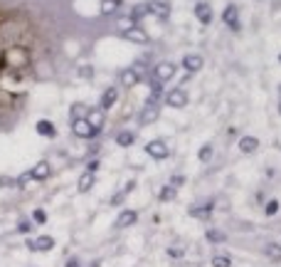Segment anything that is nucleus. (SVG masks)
Listing matches in <instances>:
<instances>
[{
  "label": "nucleus",
  "instance_id": "f257e3e1",
  "mask_svg": "<svg viewBox=\"0 0 281 267\" xmlns=\"http://www.w3.org/2000/svg\"><path fill=\"white\" fill-rule=\"evenodd\" d=\"M0 62H3V67H8V70L20 72L30 65V52L25 50V47L15 45V47H8V50L0 55Z\"/></svg>",
  "mask_w": 281,
  "mask_h": 267
},
{
  "label": "nucleus",
  "instance_id": "f03ea898",
  "mask_svg": "<svg viewBox=\"0 0 281 267\" xmlns=\"http://www.w3.org/2000/svg\"><path fill=\"white\" fill-rule=\"evenodd\" d=\"M72 134L77 136V139H84V141H91L97 139L99 134H101V129H97L89 119H72Z\"/></svg>",
  "mask_w": 281,
  "mask_h": 267
},
{
  "label": "nucleus",
  "instance_id": "7ed1b4c3",
  "mask_svg": "<svg viewBox=\"0 0 281 267\" xmlns=\"http://www.w3.org/2000/svg\"><path fill=\"white\" fill-rule=\"evenodd\" d=\"M158 116H160V104L146 99V104H143V109L138 114V127H151V124L158 121Z\"/></svg>",
  "mask_w": 281,
  "mask_h": 267
},
{
  "label": "nucleus",
  "instance_id": "20e7f679",
  "mask_svg": "<svg viewBox=\"0 0 281 267\" xmlns=\"http://www.w3.org/2000/svg\"><path fill=\"white\" fill-rule=\"evenodd\" d=\"M163 97H166V104H168L170 109H183V107H188V101H190V97H188V92H185L183 87L170 89Z\"/></svg>",
  "mask_w": 281,
  "mask_h": 267
},
{
  "label": "nucleus",
  "instance_id": "39448f33",
  "mask_svg": "<svg viewBox=\"0 0 281 267\" xmlns=\"http://www.w3.org/2000/svg\"><path fill=\"white\" fill-rule=\"evenodd\" d=\"M146 154L151 156L153 161H166V158L170 156V149L163 139H153V141L146 143Z\"/></svg>",
  "mask_w": 281,
  "mask_h": 267
},
{
  "label": "nucleus",
  "instance_id": "423d86ee",
  "mask_svg": "<svg viewBox=\"0 0 281 267\" xmlns=\"http://www.w3.org/2000/svg\"><path fill=\"white\" fill-rule=\"evenodd\" d=\"M175 72H178L175 62H158L153 67V74H151V77H155L160 85H166V82H170V79L175 77Z\"/></svg>",
  "mask_w": 281,
  "mask_h": 267
},
{
  "label": "nucleus",
  "instance_id": "0eeeda50",
  "mask_svg": "<svg viewBox=\"0 0 281 267\" xmlns=\"http://www.w3.org/2000/svg\"><path fill=\"white\" fill-rule=\"evenodd\" d=\"M121 35H124V40L136 43V45H148V43H151V35L140 28V25H131V28H126Z\"/></svg>",
  "mask_w": 281,
  "mask_h": 267
},
{
  "label": "nucleus",
  "instance_id": "6e6552de",
  "mask_svg": "<svg viewBox=\"0 0 281 267\" xmlns=\"http://www.w3.org/2000/svg\"><path fill=\"white\" fill-rule=\"evenodd\" d=\"M25 248L32 250V253H50L52 248H55V238H50V235H40V238H30L25 240Z\"/></svg>",
  "mask_w": 281,
  "mask_h": 267
},
{
  "label": "nucleus",
  "instance_id": "1a4fd4ad",
  "mask_svg": "<svg viewBox=\"0 0 281 267\" xmlns=\"http://www.w3.org/2000/svg\"><path fill=\"white\" fill-rule=\"evenodd\" d=\"M146 8H148V15H155L158 20H168V15H170L168 0H148Z\"/></svg>",
  "mask_w": 281,
  "mask_h": 267
},
{
  "label": "nucleus",
  "instance_id": "9d476101",
  "mask_svg": "<svg viewBox=\"0 0 281 267\" xmlns=\"http://www.w3.org/2000/svg\"><path fill=\"white\" fill-rule=\"evenodd\" d=\"M136 223H138V211L126 208V211L119 213V218H116L113 228H116V230H124V228H131V225H136Z\"/></svg>",
  "mask_w": 281,
  "mask_h": 267
},
{
  "label": "nucleus",
  "instance_id": "9b49d317",
  "mask_svg": "<svg viewBox=\"0 0 281 267\" xmlns=\"http://www.w3.org/2000/svg\"><path fill=\"white\" fill-rule=\"evenodd\" d=\"M140 79H143V77H140V74L133 70V67H126V70L119 72V82H121V87H124V89H133L136 85H140Z\"/></svg>",
  "mask_w": 281,
  "mask_h": 267
},
{
  "label": "nucleus",
  "instance_id": "f8f14e48",
  "mask_svg": "<svg viewBox=\"0 0 281 267\" xmlns=\"http://www.w3.org/2000/svg\"><path fill=\"white\" fill-rule=\"evenodd\" d=\"M116 101H119V87H106L101 99H99V109L101 112H109V109H113Z\"/></svg>",
  "mask_w": 281,
  "mask_h": 267
},
{
  "label": "nucleus",
  "instance_id": "ddd939ff",
  "mask_svg": "<svg viewBox=\"0 0 281 267\" xmlns=\"http://www.w3.org/2000/svg\"><path fill=\"white\" fill-rule=\"evenodd\" d=\"M30 176H32V181H47L50 176H52V166H50V161H37L32 169H30Z\"/></svg>",
  "mask_w": 281,
  "mask_h": 267
},
{
  "label": "nucleus",
  "instance_id": "4468645a",
  "mask_svg": "<svg viewBox=\"0 0 281 267\" xmlns=\"http://www.w3.org/2000/svg\"><path fill=\"white\" fill-rule=\"evenodd\" d=\"M94 183H97V173H91V171H86L84 173H79V181H77V191L79 193H89L91 188H94Z\"/></svg>",
  "mask_w": 281,
  "mask_h": 267
},
{
  "label": "nucleus",
  "instance_id": "2eb2a0df",
  "mask_svg": "<svg viewBox=\"0 0 281 267\" xmlns=\"http://www.w3.org/2000/svg\"><path fill=\"white\" fill-rule=\"evenodd\" d=\"M222 20H225V25H229L235 32H239V10H237V5H227L225 13H222Z\"/></svg>",
  "mask_w": 281,
  "mask_h": 267
},
{
  "label": "nucleus",
  "instance_id": "dca6fc26",
  "mask_svg": "<svg viewBox=\"0 0 281 267\" xmlns=\"http://www.w3.org/2000/svg\"><path fill=\"white\" fill-rule=\"evenodd\" d=\"M35 131H37L42 139H55L57 136V127L50 121V119H40V121L35 124Z\"/></svg>",
  "mask_w": 281,
  "mask_h": 267
},
{
  "label": "nucleus",
  "instance_id": "f3484780",
  "mask_svg": "<svg viewBox=\"0 0 281 267\" xmlns=\"http://www.w3.org/2000/svg\"><path fill=\"white\" fill-rule=\"evenodd\" d=\"M202 55H185L183 57V67H185V72L188 74H195V72H200L202 70Z\"/></svg>",
  "mask_w": 281,
  "mask_h": 267
},
{
  "label": "nucleus",
  "instance_id": "a211bd4d",
  "mask_svg": "<svg viewBox=\"0 0 281 267\" xmlns=\"http://www.w3.org/2000/svg\"><path fill=\"white\" fill-rule=\"evenodd\" d=\"M136 134L131 131V129H124V131H119L116 136H113V141H116V146H121V149H128V146H133L136 143Z\"/></svg>",
  "mask_w": 281,
  "mask_h": 267
},
{
  "label": "nucleus",
  "instance_id": "6ab92c4d",
  "mask_svg": "<svg viewBox=\"0 0 281 267\" xmlns=\"http://www.w3.org/2000/svg\"><path fill=\"white\" fill-rule=\"evenodd\" d=\"M91 114V107L89 104H84V101H74L69 107V116L72 119H86Z\"/></svg>",
  "mask_w": 281,
  "mask_h": 267
},
{
  "label": "nucleus",
  "instance_id": "aec40b11",
  "mask_svg": "<svg viewBox=\"0 0 281 267\" xmlns=\"http://www.w3.org/2000/svg\"><path fill=\"white\" fill-rule=\"evenodd\" d=\"M195 15H197V20H200L202 25H210V23H212V8L207 5V3H197V5H195Z\"/></svg>",
  "mask_w": 281,
  "mask_h": 267
},
{
  "label": "nucleus",
  "instance_id": "412c9836",
  "mask_svg": "<svg viewBox=\"0 0 281 267\" xmlns=\"http://www.w3.org/2000/svg\"><path fill=\"white\" fill-rule=\"evenodd\" d=\"M259 149V139L256 136H242L239 139V151L242 154H254Z\"/></svg>",
  "mask_w": 281,
  "mask_h": 267
},
{
  "label": "nucleus",
  "instance_id": "4be33fe9",
  "mask_svg": "<svg viewBox=\"0 0 281 267\" xmlns=\"http://www.w3.org/2000/svg\"><path fill=\"white\" fill-rule=\"evenodd\" d=\"M121 3H124V0H101V15H104V17L116 15L119 8H121Z\"/></svg>",
  "mask_w": 281,
  "mask_h": 267
},
{
  "label": "nucleus",
  "instance_id": "5701e85b",
  "mask_svg": "<svg viewBox=\"0 0 281 267\" xmlns=\"http://www.w3.org/2000/svg\"><path fill=\"white\" fill-rule=\"evenodd\" d=\"M190 215L197 218V220H207L212 215V203H205V206H193L190 208Z\"/></svg>",
  "mask_w": 281,
  "mask_h": 267
},
{
  "label": "nucleus",
  "instance_id": "b1692460",
  "mask_svg": "<svg viewBox=\"0 0 281 267\" xmlns=\"http://www.w3.org/2000/svg\"><path fill=\"white\" fill-rule=\"evenodd\" d=\"M146 15H148V8H146V3H136V5L131 8V15H128V17H131V23H133V25H138V23L143 20V17H146Z\"/></svg>",
  "mask_w": 281,
  "mask_h": 267
},
{
  "label": "nucleus",
  "instance_id": "393cba45",
  "mask_svg": "<svg viewBox=\"0 0 281 267\" xmlns=\"http://www.w3.org/2000/svg\"><path fill=\"white\" fill-rule=\"evenodd\" d=\"M175 198H178V188H173L170 183L158 191V200H160V203H170V200H175Z\"/></svg>",
  "mask_w": 281,
  "mask_h": 267
},
{
  "label": "nucleus",
  "instance_id": "a878e982",
  "mask_svg": "<svg viewBox=\"0 0 281 267\" xmlns=\"http://www.w3.org/2000/svg\"><path fill=\"white\" fill-rule=\"evenodd\" d=\"M148 87H151V97L148 99H151V101H160V97L166 94V92H163V85H160L155 77H151V79H148Z\"/></svg>",
  "mask_w": 281,
  "mask_h": 267
},
{
  "label": "nucleus",
  "instance_id": "bb28decb",
  "mask_svg": "<svg viewBox=\"0 0 281 267\" xmlns=\"http://www.w3.org/2000/svg\"><path fill=\"white\" fill-rule=\"evenodd\" d=\"M205 238H207V242H225L227 235L222 233V230H215V228H210V230L205 233Z\"/></svg>",
  "mask_w": 281,
  "mask_h": 267
},
{
  "label": "nucleus",
  "instance_id": "cd10ccee",
  "mask_svg": "<svg viewBox=\"0 0 281 267\" xmlns=\"http://www.w3.org/2000/svg\"><path fill=\"white\" fill-rule=\"evenodd\" d=\"M212 154H215V149H212V143H205L200 151H197V158L202 161V163H207V161H212Z\"/></svg>",
  "mask_w": 281,
  "mask_h": 267
},
{
  "label": "nucleus",
  "instance_id": "c85d7f7f",
  "mask_svg": "<svg viewBox=\"0 0 281 267\" xmlns=\"http://www.w3.org/2000/svg\"><path fill=\"white\" fill-rule=\"evenodd\" d=\"M86 119H89V121H91L97 129L104 127V112H101L99 107H97V109H91V116H86Z\"/></svg>",
  "mask_w": 281,
  "mask_h": 267
},
{
  "label": "nucleus",
  "instance_id": "c756f323",
  "mask_svg": "<svg viewBox=\"0 0 281 267\" xmlns=\"http://www.w3.org/2000/svg\"><path fill=\"white\" fill-rule=\"evenodd\" d=\"M30 183H32V176H30V171H25V173H20L15 178V188H28Z\"/></svg>",
  "mask_w": 281,
  "mask_h": 267
},
{
  "label": "nucleus",
  "instance_id": "7c9ffc66",
  "mask_svg": "<svg viewBox=\"0 0 281 267\" xmlns=\"http://www.w3.org/2000/svg\"><path fill=\"white\" fill-rule=\"evenodd\" d=\"M267 257L269 260H274V262H279L281 260V245H274V242H271L267 248Z\"/></svg>",
  "mask_w": 281,
  "mask_h": 267
},
{
  "label": "nucleus",
  "instance_id": "2f4dec72",
  "mask_svg": "<svg viewBox=\"0 0 281 267\" xmlns=\"http://www.w3.org/2000/svg\"><path fill=\"white\" fill-rule=\"evenodd\" d=\"M212 267H232V260L225 255H215L212 257Z\"/></svg>",
  "mask_w": 281,
  "mask_h": 267
},
{
  "label": "nucleus",
  "instance_id": "473e14b6",
  "mask_svg": "<svg viewBox=\"0 0 281 267\" xmlns=\"http://www.w3.org/2000/svg\"><path fill=\"white\" fill-rule=\"evenodd\" d=\"M32 223L44 225V223H47V213H44L42 208H35V211H32Z\"/></svg>",
  "mask_w": 281,
  "mask_h": 267
},
{
  "label": "nucleus",
  "instance_id": "72a5a7b5",
  "mask_svg": "<svg viewBox=\"0 0 281 267\" xmlns=\"http://www.w3.org/2000/svg\"><path fill=\"white\" fill-rule=\"evenodd\" d=\"M126 191H119V193H116V196H111V206L113 208H116V206H121V203H124V200H126Z\"/></svg>",
  "mask_w": 281,
  "mask_h": 267
},
{
  "label": "nucleus",
  "instance_id": "f704fd0d",
  "mask_svg": "<svg viewBox=\"0 0 281 267\" xmlns=\"http://www.w3.org/2000/svg\"><path fill=\"white\" fill-rule=\"evenodd\" d=\"M264 211H267V215H276L279 213V200H269Z\"/></svg>",
  "mask_w": 281,
  "mask_h": 267
},
{
  "label": "nucleus",
  "instance_id": "c9c22d12",
  "mask_svg": "<svg viewBox=\"0 0 281 267\" xmlns=\"http://www.w3.org/2000/svg\"><path fill=\"white\" fill-rule=\"evenodd\" d=\"M0 188H15V178H10V176H0Z\"/></svg>",
  "mask_w": 281,
  "mask_h": 267
},
{
  "label": "nucleus",
  "instance_id": "e433bc0d",
  "mask_svg": "<svg viewBox=\"0 0 281 267\" xmlns=\"http://www.w3.org/2000/svg\"><path fill=\"white\" fill-rule=\"evenodd\" d=\"M99 166H101V161H99L97 156H94V158H91V161L86 163V171H91V173H97V171H99Z\"/></svg>",
  "mask_w": 281,
  "mask_h": 267
},
{
  "label": "nucleus",
  "instance_id": "4c0bfd02",
  "mask_svg": "<svg viewBox=\"0 0 281 267\" xmlns=\"http://www.w3.org/2000/svg\"><path fill=\"white\" fill-rule=\"evenodd\" d=\"M183 183H185V176H173V178H170V186H173V188H180Z\"/></svg>",
  "mask_w": 281,
  "mask_h": 267
},
{
  "label": "nucleus",
  "instance_id": "58836bf2",
  "mask_svg": "<svg viewBox=\"0 0 281 267\" xmlns=\"http://www.w3.org/2000/svg\"><path fill=\"white\" fill-rule=\"evenodd\" d=\"M17 230H20V233H30V223L28 220H20V223H17Z\"/></svg>",
  "mask_w": 281,
  "mask_h": 267
},
{
  "label": "nucleus",
  "instance_id": "ea45409f",
  "mask_svg": "<svg viewBox=\"0 0 281 267\" xmlns=\"http://www.w3.org/2000/svg\"><path fill=\"white\" fill-rule=\"evenodd\" d=\"M168 255L170 257H183V253H180L178 248H168Z\"/></svg>",
  "mask_w": 281,
  "mask_h": 267
},
{
  "label": "nucleus",
  "instance_id": "a19ab883",
  "mask_svg": "<svg viewBox=\"0 0 281 267\" xmlns=\"http://www.w3.org/2000/svg\"><path fill=\"white\" fill-rule=\"evenodd\" d=\"M67 267H82V262H79L77 257H69V260H67Z\"/></svg>",
  "mask_w": 281,
  "mask_h": 267
},
{
  "label": "nucleus",
  "instance_id": "79ce46f5",
  "mask_svg": "<svg viewBox=\"0 0 281 267\" xmlns=\"http://www.w3.org/2000/svg\"><path fill=\"white\" fill-rule=\"evenodd\" d=\"M82 77H84V79H91V67H82Z\"/></svg>",
  "mask_w": 281,
  "mask_h": 267
},
{
  "label": "nucleus",
  "instance_id": "37998d69",
  "mask_svg": "<svg viewBox=\"0 0 281 267\" xmlns=\"http://www.w3.org/2000/svg\"><path fill=\"white\" fill-rule=\"evenodd\" d=\"M133 188H136V181H128L126 186H124V191H126V193H131V191H133Z\"/></svg>",
  "mask_w": 281,
  "mask_h": 267
},
{
  "label": "nucleus",
  "instance_id": "c03bdc74",
  "mask_svg": "<svg viewBox=\"0 0 281 267\" xmlns=\"http://www.w3.org/2000/svg\"><path fill=\"white\" fill-rule=\"evenodd\" d=\"M279 92H281V87H279ZM279 112H281V101H279Z\"/></svg>",
  "mask_w": 281,
  "mask_h": 267
},
{
  "label": "nucleus",
  "instance_id": "a18cd8bd",
  "mask_svg": "<svg viewBox=\"0 0 281 267\" xmlns=\"http://www.w3.org/2000/svg\"><path fill=\"white\" fill-rule=\"evenodd\" d=\"M279 59H281V57H279Z\"/></svg>",
  "mask_w": 281,
  "mask_h": 267
}]
</instances>
